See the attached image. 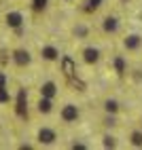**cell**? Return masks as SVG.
Wrapping results in <instances>:
<instances>
[{
  "mask_svg": "<svg viewBox=\"0 0 142 150\" xmlns=\"http://www.w3.org/2000/svg\"><path fill=\"white\" fill-rule=\"evenodd\" d=\"M15 112L17 116H28V93H26V89H19V93H17V104H15Z\"/></svg>",
  "mask_w": 142,
  "mask_h": 150,
  "instance_id": "cell-1",
  "label": "cell"
},
{
  "mask_svg": "<svg viewBox=\"0 0 142 150\" xmlns=\"http://www.w3.org/2000/svg\"><path fill=\"white\" fill-rule=\"evenodd\" d=\"M76 118H78V108L74 104H66L62 108V121L64 123H74Z\"/></svg>",
  "mask_w": 142,
  "mask_h": 150,
  "instance_id": "cell-2",
  "label": "cell"
},
{
  "mask_svg": "<svg viewBox=\"0 0 142 150\" xmlns=\"http://www.w3.org/2000/svg\"><path fill=\"white\" fill-rule=\"evenodd\" d=\"M13 62L24 68V66H30V62H32V55H30V51H26V49H17V51L13 53Z\"/></svg>",
  "mask_w": 142,
  "mask_h": 150,
  "instance_id": "cell-3",
  "label": "cell"
},
{
  "mask_svg": "<svg viewBox=\"0 0 142 150\" xmlns=\"http://www.w3.org/2000/svg\"><path fill=\"white\" fill-rule=\"evenodd\" d=\"M62 72H64V76L66 78H72L74 74H76V64H74V59L72 57H62Z\"/></svg>",
  "mask_w": 142,
  "mask_h": 150,
  "instance_id": "cell-4",
  "label": "cell"
},
{
  "mask_svg": "<svg viewBox=\"0 0 142 150\" xmlns=\"http://www.w3.org/2000/svg\"><path fill=\"white\" fill-rule=\"evenodd\" d=\"M57 139V135H55V131L53 129H49V127H43L38 131V142L40 144H45V146H49V144H53Z\"/></svg>",
  "mask_w": 142,
  "mask_h": 150,
  "instance_id": "cell-5",
  "label": "cell"
},
{
  "mask_svg": "<svg viewBox=\"0 0 142 150\" xmlns=\"http://www.w3.org/2000/svg\"><path fill=\"white\" fill-rule=\"evenodd\" d=\"M4 19H6V25H9V28H15V30H17V28H21V25H24V15L19 13V11L6 13Z\"/></svg>",
  "mask_w": 142,
  "mask_h": 150,
  "instance_id": "cell-6",
  "label": "cell"
},
{
  "mask_svg": "<svg viewBox=\"0 0 142 150\" xmlns=\"http://www.w3.org/2000/svg\"><path fill=\"white\" fill-rule=\"evenodd\" d=\"M140 45H142V38L138 34H129L123 40V47L127 49V51H136V49H140Z\"/></svg>",
  "mask_w": 142,
  "mask_h": 150,
  "instance_id": "cell-7",
  "label": "cell"
},
{
  "mask_svg": "<svg viewBox=\"0 0 142 150\" xmlns=\"http://www.w3.org/2000/svg\"><path fill=\"white\" fill-rule=\"evenodd\" d=\"M102 28H104V32H108V34H115L117 30H119V19H117V17H113V15L104 17Z\"/></svg>",
  "mask_w": 142,
  "mask_h": 150,
  "instance_id": "cell-8",
  "label": "cell"
},
{
  "mask_svg": "<svg viewBox=\"0 0 142 150\" xmlns=\"http://www.w3.org/2000/svg\"><path fill=\"white\" fill-rule=\"evenodd\" d=\"M40 95L43 97H55L57 95V85L53 83V81H47V83H43V87H40Z\"/></svg>",
  "mask_w": 142,
  "mask_h": 150,
  "instance_id": "cell-9",
  "label": "cell"
},
{
  "mask_svg": "<svg viewBox=\"0 0 142 150\" xmlns=\"http://www.w3.org/2000/svg\"><path fill=\"white\" fill-rule=\"evenodd\" d=\"M40 55H43V59H47V62H55V59H59V51H57V49H55L53 45H47V47H43Z\"/></svg>",
  "mask_w": 142,
  "mask_h": 150,
  "instance_id": "cell-10",
  "label": "cell"
},
{
  "mask_svg": "<svg viewBox=\"0 0 142 150\" xmlns=\"http://www.w3.org/2000/svg\"><path fill=\"white\" fill-rule=\"evenodd\" d=\"M83 59H85V64H96L98 59H100V51H98L96 47H85Z\"/></svg>",
  "mask_w": 142,
  "mask_h": 150,
  "instance_id": "cell-11",
  "label": "cell"
},
{
  "mask_svg": "<svg viewBox=\"0 0 142 150\" xmlns=\"http://www.w3.org/2000/svg\"><path fill=\"white\" fill-rule=\"evenodd\" d=\"M51 110H53L51 97H43V95H40V99H38V112H40V114H49Z\"/></svg>",
  "mask_w": 142,
  "mask_h": 150,
  "instance_id": "cell-12",
  "label": "cell"
},
{
  "mask_svg": "<svg viewBox=\"0 0 142 150\" xmlns=\"http://www.w3.org/2000/svg\"><path fill=\"white\" fill-rule=\"evenodd\" d=\"M115 72H117L119 76H123V74L127 72V62H125V59L121 57V55L115 57Z\"/></svg>",
  "mask_w": 142,
  "mask_h": 150,
  "instance_id": "cell-13",
  "label": "cell"
},
{
  "mask_svg": "<svg viewBox=\"0 0 142 150\" xmlns=\"http://www.w3.org/2000/svg\"><path fill=\"white\" fill-rule=\"evenodd\" d=\"M119 108H121V106H119L117 99H106V102H104V110H106L108 114H117Z\"/></svg>",
  "mask_w": 142,
  "mask_h": 150,
  "instance_id": "cell-14",
  "label": "cell"
},
{
  "mask_svg": "<svg viewBox=\"0 0 142 150\" xmlns=\"http://www.w3.org/2000/svg\"><path fill=\"white\" fill-rule=\"evenodd\" d=\"M102 2L104 0H87L83 8H85V13H93V11H98V8L102 6Z\"/></svg>",
  "mask_w": 142,
  "mask_h": 150,
  "instance_id": "cell-15",
  "label": "cell"
},
{
  "mask_svg": "<svg viewBox=\"0 0 142 150\" xmlns=\"http://www.w3.org/2000/svg\"><path fill=\"white\" fill-rule=\"evenodd\" d=\"M131 146H136V148H142V131H140V129L131 131Z\"/></svg>",
  "mask_w": 142,
  "mask_h": 150,
  "instance_id": "cell-16",
  "label": "cell"
},
{
  "mask_svg": "<svg viewBox=\"0 0 142 150\" xmlns=\"http://www.w3.org/2000/svg\"><path fill=\"white\" fill-rule=\"evenodd\" d=\"M68 81H70V85H72L76 91H85V83L81 81V78H76V74H74L72 78H68Z\"/></svg>",
  "mask_w": 142,
  "mask_h": 150,
  "instance_id": "cell-17",
  "label": "cell"
},
{
  "mask_svg": "<svg viewBox=\"0 0 142 150\" xmlns=\"http://www.w3.org/2000/svg\"><path fill=\"white\" fill-rule=\"evenodd\" d=\"M87 34H89V28L87 25H76L74 28V36L76 38H87Z\"/></svg>",
  "mask_w": 142,
  "mask_h": 150,
  "instance_id": "cell-18",
  "label": "cell"
},
{
  "mask_svg": "<svg viewBox=\"0 0 142 150\" xmlns=\"http://www.w3.org/2000/svg\"><path fill=\"white\" fill-rule=\"evenodd\" d=\"M47 2H49V0H32V8H34V11H45Z\"/></svg>",
  "mask_w": 142,
  "mask_h": 150,
  "instance_id": "cell-19",
  "label": "cell"
},
{
  "mask_svg": "<svg viewBox=\"0 0 142 150\" xmlns=\"http://www.w3.org/2000/svg\"><path fill=\"white\" fill-rule=\"evenodd\" d=\"M9 99H11V93H9L6 87H0V104H6Z\"/></svg>",
  "mask_w": 142,
  "mask_h": 150,
  "instance_id": "cell-20",
  "label": "cell"
},
{
  "mask_svg": "<svg viewBox=\"0 0 142 150\" xmlns=\"http://www.w3.org/2000/svg\"><path fill=\"white\" fill-rule=\"evenodd\" d=\"M117 146V142H115V137H110V135H106L104 137V148H115Z\"/></svg>",
  "mask_w": 142,
  "mask_h": 150,
  "instance_id": "cell-21",
  "label": "cell"
},
{
  "mask_svg": "<svg viewBox=\"0 0 142 150\" xmlns=\"http://www.w3.org/2000/svg\"><path fill=\"white\" fill-rule=\"evenodd\" d=\"M6 81H9L6 74H4V72H0V87H6Z\"/></svg>",
  "mask_w": 142,
  "mask_h": 150,
  "instance_id": "cell-22",
  "label": "cell"
},
{
  "mask_svg": "<svg viewBox=\"0 0 142 150\" xmlns=\"http://www.w3.org/2000/svg\"><path fill=\"white\" fill-rule=\"evenodd\" d=\"M85 148H87V146L81 144V142H74V144H72V150H85Z\"/></svg>",
  "mask_w": 142,
  "mask_h": 150,
  "instance_id": "cell-23",
  "label": "cell"
},
{
  "mask_svg": "<svg viewBox=\"0 0 142 150\" xmlns=\"http://www.w3.org/2000/svg\"><path fill=\"white\" fill-rule=\"evenodd\" d=\"M104 123H106V125H117V121H115V116H110V114L106 116V121H104Z\"/></svg>",
  "mask_w": 142,
  "mask_h": 150,
  "instance_id": "cell-24",
  "label": "cell"
}]
</instances>
